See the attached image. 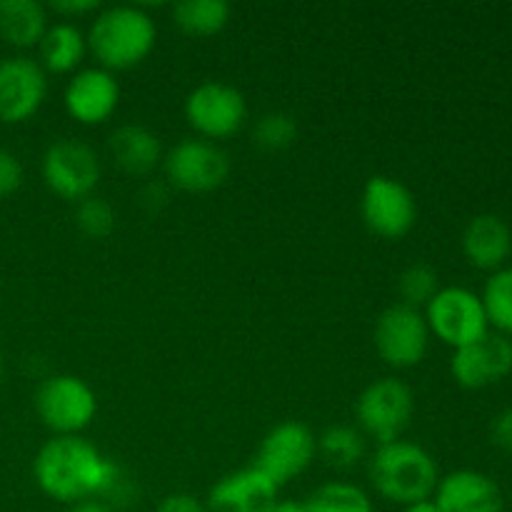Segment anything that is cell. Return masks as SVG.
<instances>
[{"label": "cell", "mask_w": 512, "mask_h": 512, "mask_svg": "<svg viewBox=\"0 0 512 512\" xmlns=\"http://www.w3.org/2000/svg\"><path fill=\"white\" fill-rule=\"evenodd\" d=\"M123 468L105 458L93 443L80 435H60L48 440L33 460V478L48 498L58 503H80L98 498L115 488Z\"/></svg>", "instance_id": "6da1fadb"}, {"label": "cell", "mask_w": 512, "mask_h": 512, "mask_svg": "<svg viewBox=\"0 0 512 512\" xmlns=\"http://www.w3.org/2000/svg\"><path fill=\"white\" fill-rule=\"evenodd\" d=\"M85 38L100 68L113 73V70H130L143 63L153 53L158 28L150 13H145L138 5H113L95 15Z\"/></svg>", "instance_id": "7a4b0ae2"}, {"label": "cell", "mask_w": 512, "mask_h": 512, "mask_svg": "<svg viewBox=\"0 0 512 512\" xmlns=\"http://www.w3.org/2000/svg\"><path fill=\"white\" fill-rule=\"evenodd\" d=\"M370 483L380 498L405 508L433 500L440 470L423 445L400 438L395 443L378 445L370 460Z\"/></svg>", "instance_id": "3957f363"}, {"label": "cell", "mask_w": 512, "mask_h": 512, "mask_svg": "<svg viewBox=\"0 0 512 512\" xmlns=\"http://www.w3.org/2000/svg\"><path fill=\"white\" fill-rule=\"evenodd\" d=\"M415 413V395L408 383L398 378L373 380L355 400V418L360 430L378 445L400 440Z\"/></svg>", "instance_id": "277c9868"}, {"label": "cell", "mask_w": 512, "mask_h": 512, "mask_svg": "<svg viewBox=\"0 0 512 512\" xmlns=\"http://www.w3.org/2000/svg\"><path fill=\"white\" fill-rule=\"evenodd\" d=\"M35 413L55 438L80 435L95 420L98 398L78 375H53L35 393Z\"/></svg>", "instance_id": "5b68a950"}, {"label": "cell", "mask_w": 512, "mask_h": 512, "mask_svg": "<svg viewBox=\"0 0 512 512\" xmlns=\"http://www.w3.org/2000/svg\"><path fill=\"white\" fill-rule=\"evenodd\" d=\"M185 120L200 140H228L248 120V103L238 88L220 80H205L185 98Z\"/></svg>", "instance_id": "8992f818"}, {"label": "cell", "mask_w": 512, "mask_h": 512, "mask_svg": "<svg viewBox=\"0 0 512 512\" xmlns=\"http://www.w3.org/2000/svg\"><path fill=\"white\" fill-rule=\"evenodd\" d=\"M430 335L443 340L453 350L473 343L490 330L483 300L463 285L440 288L438 295L423 310Z\"/></svg>", "instance_id": "52a82bcc"}, {"label": "cell", "mask_w": 512, "mask_h": 512, "mask_svg": "<svg viewBox=\"0 0 512 512\" xmlns=\"http://www.w3.org/2000/svg\"><path fill=\"white\" fill-rule=\"evenodd\" d=\"M360 213L370 233L385 240H400L418 223V200L400 180L373 175L363 188Z\"/></svg>", "instance_id": "ba28073f"}, {"label": "cell", "mask_w": 512, "mask_h": 512, "mask_svg": "<svg viewBox=\"0 0 512 512\" xmlns=\"http://www.w3.org/2000/svg\"><path fill=\"white\" fill-rule=\"evenodd\" d=\"M373 343L390 368L405 370L420 365L430 345V330L423 310L408 308L403 303L388 305L375 320Z\"/></svg>", "instance_id": "9c48e42d"}, {"label": "cell", "mask_w": 512, "mask_h": 512, "mask_svg": "<svg viewBox=\"0 0 512 512\" xmlns=\"http://www.w3.org/2000/svg\"><path fill=\"white\" fill-rule=\"evenodd\" d=\"M315 453H318V440L310 433L308 425L288 420L268 430L255 453L253 468L273 480L278 488H283L310 468Z\"/></svg>", "instance_id": "30bf717a"}, {"label": "cell", "mask_w": 512, "mask_h": 512, "mask_svg": "<svg viewBox=\"0 0 512 512\" xmlns=\"http://www.w3.org/2000/svg\"><path fill=\"white\" fill-rule=\"evenodd\" d=\"M165 178L183 193H213L228 180L230 160L210 140L190 138L163 155Z\"/></svg>", "instance_id": "8fae6325"}, {"label": "cell", "mask_w": 512, "mask_h": 512, "mask_svg": "<svg viewBox=\"0 0 512 512\" xmlns=\"http://www.w3.org/2000/svg\"><path fill=\"white\" fill-rule=\"evenodd\" d=\"M43 180L63 200H85L100 183V160L80 140H58L43 155Z\"/></svg>", "instance_id": "7c38bea8"}, {"label": "cell", "mask_w": 512, "mask_h": 512, "mask_svg": "<svg viewBox=\"0 0 512 512\" xmlns=\"http://www.w3.org/2000/svg\"><path fill=\"white\" fill-rule=\"evenodd\" d=\"M512 370V340L498 330H488L473 343L463 345L453 353L450 373L455 383L468 390L488 388L500 383Z\"/></svg>", "instance_id": "4fadbf2b"}, {"label": "cell", "mask_w": 512, "mask_h": 512, "mask_svg": "<svg viewBox=\"0 0 512 512\" xmlns=\"http://www.w3.org/2000/svg\"><path fill=\"white\" fill-rule=\"evenodd\" d=\"M48 78L40 63L23 58L0 60V120L8 125L25 123L45 103Z\"/></svg>", "instance_id": "5bb4252c"}, {"label": "cell", "mask_w": 512, "mask_h": 512, "mask_svg": "<svg viewBox=\"0 0 512 512\" xmlns=\"http://www.w3.org/2000/svg\"><path fill=\"white\" fill-rule=\"evenodd\" d=\"M65 110L80 125H100L118 110L120 85L113 73L98 68H83L70 75L63 95Z\"/></svg>", "instance_id": "9a60e30c"}, {"label": "cell", "mask_w": 512, "mask_h": 512, "mask_svg": "<svg viewBox=\"0 0 512 512\" xmlns=\"http://www.w3.org/2000/svg\"><path fill=\"white\" fill-rule=\"evenodd\" d=\"M280 488L253 465L225 475L210 488L208 512H270L280 503Z\"/></svg>", "instance_id": "2e32d148"}, {"label": "cell", "mask_w": 512, "mask_h": 512, "mask_svg": "<svg viewBox=\"0 0 512 512\" xmlns=\"http://www.w3.org/2000/svg\"><path fill=\"white\" fill-rule=\"evenodd\" d=\"M433 503L440 512H503V490L480 470H453L440 478Z\"/></svg>", "instance_id": "e0dca14e"}, {"label": "cell", "mask_w": 512, "mask_h": 512, "mask_svg": "<svg viewBox=\"0 0 512 512\" xmlns=\"http://www.w3.org/2000/svg\"><path fill=\"white\" fill-rule=\"evenodd\" d=\"M463 253L475 268L500 270L512 253V230L500 215L480 213L463 230Z\"/></svg>", "instance_id": "ac0fdd59"}, {"label": "cell", "mask_w": 512, "mask_h": 512, "mask_svg": "<svg viewBox=\"0 0 512 512\" xmlns=\"http://www.w3.org/2000/svg\"><path fill=\"white\" fill-rule=\"evenodd\" d=\"M108 153L113 163L128 175H150L163 163L160 138L145 125H120L108 138Z\"/></svg>", "instance_id": "d6986e66"}, {"label": "cell", "mask_w": 512, "mask_h": 512, "mask_svg": "<svg viewBox=\"0 0 512 512\" xmlns=\"http://www.w3.org/2000/svg\"><path fill=\"white\" fill-rule=\"evenodd\" d=\"M40 68L55 75L78 73L85 53H88V38L83 30L75 28L70 20L48 25L43 40L38 43Z\"/></svg>", "instance_id": "ffe728a7"}, {"label": "cell", "mask_w": 512, "mask_h": 512, "mask_svg": "<svg viewBox=\"0 0 512 512\" xmlns=\"http://www.w3.org/2000/svg\"><path fill=\"white\" fill-rule=\"evenodd\" d=\"M48 30V10L38 0H0V38L13 48H33Z\"/></svg>", "instance_id": "44dd1931"}, {"label": "cell", "mask_w": 512, "mask_h": 512, "mask_svg": "<svg viewBox=\"0 0 512 512\" xmlns=\"http://www.w3.org/2000/svg\"><path fill=\"white\" fill-rule=\"evenodd\" d=\"M230 5L225 0H180L173 5V23L190 38H210L228 25Z\"/></svg>", "instance_id": "7402d4cb"}, {"label": "cell", "mask_w": 512, "mask_h": 512, "mask_svg": "<svg viewBox=\"0 0 512 512\" xmlns=\"http://www.w3.org/2000/svg\"><path fill=\"white\" fill-rule=\"evenodd\" d=\"M305 512H375L373 500L363 488L353 483H333L320 485L318 490L308 495L303 503Z\"/></svg>", "instance_id": "603a6c76"}, {"label": "cell", "mask_w": 512, "mask_h": 512, "mask_svg": "<svg viewBox=\"0 0 512 512\" xmlns=\"http://www.w3.org/2000/svg\"><path fill=\"white\" fill-rule=\"evenodd\" d=\"M318 453L335 470L358 465L365 455V435L350 425H333L318 438Z\"/></svg>", "instance_id": "cb8c5ba5"}, {"label": "cell", "mask_w": 512, "mask_h": 512, "mask_svg": "<svg viewBox=\"0 0 512 512\" xmlns=\"http://www.w3.org/2000/svg\"><path fill=\"white\" fill-rule=\"evenodd\" d=\"M483 308L488 315V323L493 325L498 333L512 335V268H500L495 273H490V278L485 280L483 295Z\"/></svg>", "instance_id": "d4e9b609"}, {"label": "cell", "mask_w": 512, "mask_h": 512, "mask_svg": "<svg viewBox=\"0 0 512 512\" xmlns=\"http://www.w3.org/2000/svg\"><path fill=\"white\" fill-rule=\"evenodd\" d=\"M438 290H440V278L438 273H435V268H430L428 263L408 265L398 278L400 303L408 305V308L425 310L430 300L438 295Z\"/></svg>", "instance_id": "484cf974"}, {"label": "cell", "mask_w": 512, "mask_h": 512, "mask_svg": "<svg viewBox=\"0 0 512 512\" xmlns=\"http://www.w3.org/2000/svg\"><path fill=\"white\" fill-rule=\"evenodd\" d=\"M295 140H298V123H295L293 115L283 113V110L260 115L253 128V143L265 153L288 150Z\"/></svg>", "instance_id": "4316f807"}, {"label": "cell", "mask_w": 512, "mask_h": 512, "mask_svg": "<svg viewBox=\"0 0 512 512\" xmlns=\"http://www.w3.org/2000/svg\"><path fill=\"white\" fill-rule=\"evenodd\" d=\"M115 223H118V213H115V208L108 200L90 195V198L78 203V210H75V225H78L80 233L88 235V238H108L115 230Z\"/></svg>", "instance_id": "83f0119b"}, {"label": "cell", "mask_w": 512, "mask_h": 512, "mask_svg": "<svg viewBox=\"0 0 512 512\" xmlns=\"http://www.w3.org/2000/svg\"><path fill=\"white\" fill-rule=\"evenodd\" d=\"M23 185V163L18 155L0 148V198H8Z\"/></svg>", "instance_id": "f1b7e54d"}, {"label": "cell", "mask_w": 512, "mask_h": 512, "mask_svg": "<svg viewBox=\"0 0 512 512\" xmlns=\"http://www.w3.org/2000/svg\"><path fill=\"white\" fill-rule=\"evenodd\" d=\"M490 438L500 450H512V405L495 415L490 423Z\"/></svg>", "instance_id": "f546056e"}, {"label": "cell", "mask_w": 512, "mask_h": 512, "mask_svg": "<svg viewBox=\"0 0 512 512\" xmlns=\"http://www.w3.org/2000/svg\"><path fill=\"white\" fill-rule=\"evenodd\" d=\"M50 10L60 18H83V15L100 10L98 0H53Z\"/></svg>", "instance_id": "4dcf8cb0"}, {"label": "cell", "mask_w": 512, "mask_h": 512, "mask_svg": "<svg viewBox=\"0 0 512 512\" xmlns=\"http://www.w3.org/2000/svg\"><path fill=\"white\" fill-rule=\"evenodd\" d=\"M155 512H208L198 498L188 493H173L155 508Z\"/></svg>", "instance_id": "1f68e13d"}, {"label": "cell", "mask_w": 512, "mask_h": 512, "mask_svg": "<svg viewBox=\"0 0 512 512\" xmlns=\"http://www.w3.org/2000/svg\"><path fill=\"white\" fill-rule=\"evenodd\" d=\"M138 200L145 210L153 213V210H160L163 205H168V193H165V188L160 183H148L143 190H140Z\"/></svg>", "instance_id": "d6a6232c"}, {"label": "cell", "mask_w": 512, "mask_h": 512, "mask_svg": "<svg viewBox=\"0 0 512 512\" xmlns=\"http://www.w3.org/2000/svg\"><path fill=\"white\" fill-rule=\"evenodd\" d=\"M68 512H115V510L110 508L108 503H103V500L90 498V500H80V503H73Z\"/></svg>", "instance_id": "836d02e7"}, {"label": "cell", "mask_w": 512, "mask_h": 512, "mask_svg": "<svg viewBox=\"0 0 512 512\" xmlns=\"http://www.w3.org/2000/svg\"><path fill=\"white\" fill-rule=\"evenodd\" d=\"M403 512H440L438 505L433 500H423V503H413V505H405Z\"/></svg>", "instance_id": "e575fe53"}, {"label": "cell", "mask_w": 512, "mask_h": 512, "mask_svg": "<svg viewBox=\"0 0 512 512\" xmlns=\"http://www.w3.org/2000/svg\"><path fill=\"white\" fill-rule=\"evenodd\" d=\"M270 512H305L303 503H295V500H280Z\"/></svg>", "instance_id": "d590c367"}, {"label": "cell", "mask_w": 512, "mask_h": 512, "mask_svg": "<svg viewBox=\"0 0 512 512\" xmlns=\"http://www.w3.org/2000/svg\"><path fill=\"white\" fill-rule=\"evenodd\" d=\"M0 378H3V353H0Z\"/></svg>", "instance_id": "8d00e7d4"}]
</instances>
